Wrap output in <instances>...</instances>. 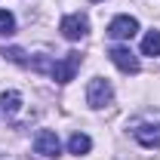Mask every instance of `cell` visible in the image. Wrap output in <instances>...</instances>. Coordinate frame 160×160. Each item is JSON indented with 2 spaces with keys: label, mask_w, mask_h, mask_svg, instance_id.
I'll list each match as a JSON object with an SVG mask.
<instances>
[{
  "label": "cell",
  "mask_w": 160,
  "mask_h": 160,
  "mask_svg": "<svg viewBox=\"0 0 160 160\" xmlns=\"http://www.w3.org/2000/svg\"><path fill=\"white\" fill-rule=\"evenodd\" d=\"M129 129H132V136H136L139 145H145V148H160V120L142 117V120H132Z\"/></svg>",
  "instance_id": "obj_1"
},
{
  "label": "cell",
  "mask_w": 160,
  "mask_h": 160,
  "mask_svg": "<svg viewBox=\"0 0 160 160\" xmlns=\"http://www.w3.org/2000/svg\"><path fill=\"white\" fill-rule=\"evenodd\" d=\"M111 99H114V86L108 80L102 77L89 80V86H86V105L89 108H105V105H111Z\"/></svg>",
  "instance_id": "obj_2"
},
{
  "label": "cell",
  "mask_w": 160,
  "mask_h": 160,
  "mask_svg": "<svg viewBox=\"0 0 160 160\" xmlns=\"http://www.w3.org/2000/svg\"><path fill=\"white\" fill-rule=\"evenodd\" d=\"M62 37L65 40H83L86 37V31H89V22H86V16H80V12H71V16H65L59 25Z\"/></svg>",
  "instance_id": "obj_3"
},
{
  "label": "cell",
  "mask_w": 160,
  "mask_h": 160,
  "mask_svg": "<svg viewBox=\"0 0 160 160\" xmlns=\"http://www.w3.org/2000/svg\"><path fill=\"white\" fill-rule=\"evenodd\" d=\"M77 68H80V52H68L62 62H52V80L71 83L74 74H77Z\"/></svg>",
  "instance_id": "obj_4"
},
{
  "label": "cell",
  "mask_w": 160,
  "mask_h": 160,
  "mask_svg": "<svg viewBox=\"0 0 160 160\" xmlns=\"http://www.w3.org/2000/svg\"><path fill=\"white\" fill-rule=\"evenodd\" d=\"M108 56H111V62L117 65L123 74H139V59H136V52L129 46H111Z\"/></svg>",
  "instance_id": "obj_5"
},
{
  "label": "cell",
  "mask_w": 160,
  "mask_h": 160,
  "mask_svg": "<svg viewBox=\"0 0 160 160\" xmlns=\"http://www.w3.org/2000/svg\"><path fill=\"white\" fill-rule=\"evenodd\" d=\"M34 151H37L40 157H59L62 142H59V136L52 129H40L37 136H34Z\"/></svg>",
  "instance_id": "obj_6"
},
{
  "label": "cell",
  "mask_w": 160,
  "mask_h": 160,
  "mask_svg": "<svg viewBox=\"0 0 160 160\" xmlns=\"http://www.w3.org/2000/svg\"><path fill=\"white\" fill-rule=\"evenodd\" d=\"M136 31H139V22L132 19V16H117V19H111V25H108V37H114V40H129Z\"/></svg>",
  "instance_id": "obj_7"
},
{
  "label": "cell",
  "mask_w": 160,
  "mask_h": 160,
  "mask_svg": "<svg viewBox=\"0 0 160 160\" xmlns=\"http://www.w3.org/2000/svg\"><path fill=\"white\" fill-rule=\"evenodd\" d=\"M22 108V92L16 89H9V92H0V111L6 114V117H16Z\"/></svg>",
  "instance_id": "obj_8"
},
{
  "label": "cell",
  "mask_w": 160,
  "mask_h": 160,
  "mask_svg": "<svg viewBox=\"0 0 160 160\" xmlns=\"http://www.w3.org/2000/svg\"><path fill=\"white\" fill-rule=\"evenodd\" d=\"M89 148H92V139H89L86 132H74V136L68 139V151H71V154H77V157L89 154Z\"/></svg>",
  "instance_id": "obj_9"
},
{
  "label": "cell",
  "mask_w": 160,
  "mask_h": 160,
  "mask_svg": "<svg viewBox=\"0 0 160 160\" xmlns=\"http://www.w3.org/2000/svg\"><path fill=\"white\" fill-rule=\"evenodd\" d=\"M142 56H160V31H148L142 40Z\"/></svg>",
  "instance_id": "obj_10"
},
{
  "label": "cell",
  "mask_w": 160,
  "mask_h": 160,
  "mask_svg": "<svg viewBox=\"0 0 160 160\" xmlns=\"http://www.w3.org/2000/svg\"><path fill=\"white\" fill-rule=\"evenodd\" d=\"M16 31V19L9 9H0V34H12Z\"/></svg>",
  "instance_id": "obj_11"
},
{
  "label": "cell",
  "mask_w": 160,
  "mask_h": 160,
  "mask_svg": "<svg viewBox=\"0 0 160 160\" xmlns=\"http://www.w3.org/2000/svg\"><path fill=\"white\" fill-rule=\"evenodd\" d=\"M3 56H9V62H16V65H28V59H25V52H22V49H6Z\"/></svg>",
  "instance_id": "obj_12"
},
{
  "label": "cell",
  "mask_w": 160,
  "mask_h": 160,
  "mask_svg": "<svg viewBox=\"0 0 160 160\" xmlns=\"http://www.w3.org/2000/svg\"><path fill=\"white\" fill-rule=\"evenodd\" d=\"M92 3H99V0H92Z\"/></svg>",
  "instance_id": "obj_13"
}]
</instances>
